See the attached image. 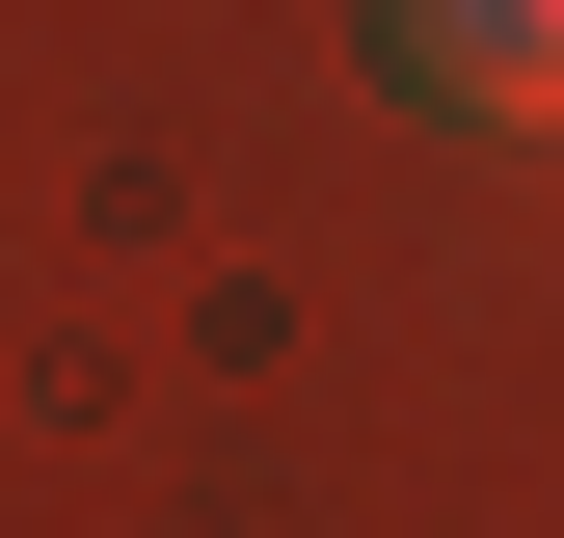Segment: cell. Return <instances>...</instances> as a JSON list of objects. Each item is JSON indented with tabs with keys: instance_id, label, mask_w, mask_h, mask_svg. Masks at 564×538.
Instances as JSON below:
<instances>
[{
	"instance_id": "obj_1",
	"label": "cell",
	"mask_w": 564,
	"mask_h": 538,
	"mask_svg": "<svg viewBox=\"0 0 564 538\" xmlns=\"http://www.w3.org/2000/svg\"><path fill=\"white\" fill-rule=\"evenodd\" d=\"M377 82L457 134H564V0H377Z\"/></svg>"
}]
</instances>
